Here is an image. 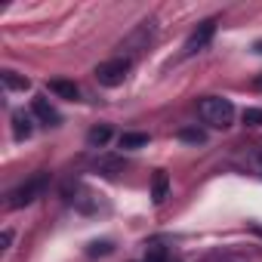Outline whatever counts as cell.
Returning <instances> with one entry per match:
<instances>
[{"label":"cell","mask_w":262,"mask_h":262,"mask_svg":"<svg viewBox=\"0 0 262 262\" xmlns=\"http://www.w3.org/2000/svg\"><path fill=\"white\" fill-rule=\"evenodd\" d=\"M198 114L204 123L216 126V129H228L234 123V105L231 99H222V96H207L198 102Z\"/></svg>","instance_id":"obj_1"},{"label":"cell","mask_w":262,"mask_h":262,"mask_svg":"<svg viewBox=\"0 0 262 262\" xmlns=\"http://www.w3.org/2000/svg\"><path fill=\"white\" fill-rule=\"evenodd\" d=\"M47 185H50V173H34V176H28L25 182H19V185L10 191L7 207H10V210H19V207L34 204V201L47 191Z\"/></svg>","instance_id":"obj_2"},{"label":"cell","mask_w":262,"mask_h":262,"mask_svg":"<svg viewBox=\"0 0 262 262\" xmlns=\"http://www.w3.org/2000/svg\"><path fill=\"white\" fill-rule=\"evenodd\" d=\"M129 68H133V59H126V56H114L108 62H99L96 68V80L102 86H120L129 74Z\"/></svg>","instance_id":"obj_3"},{"label":"cell","mask_w":262,"mask_h":262,"mask_svg":"<svg viewBox=\"0 0 262 262\" xmlns=\"http://www.w3.org/2000/svg\"><path fill=\"white\" fill-rule=\"evenodd\" d=\"M151 37H155V22H142L133 34H129L126 40H123V53L120 56H126V59H136L142 50H148V43H151Z\"/></svg>","instance_id":"obj_4"},{"label":"cell","mask_w":262,"mask_h":262,"mask_svg":"<svg viewBox=\"0 0 262 262\" xmlns=\"http://www.w3.org/2000/svg\"><path fill=\"white\" fill-rule=\"evenodd\" d=\"M213 34H216V22L213 19H207V22H201L191 34H188V40H185V47H182V53L185 56H194V53H201L210 40H213Z\"/></svg>","instance_id":"obj_5"},{"label":"cell","mask_w":262,"mask_h":262,"mask_svg":"<svg viewBox=\"0 0 262 262\" xmlns=\"http://www.w3.org/2000/svg\"><path fill=\"white\" fill-rule=\"evenodd\" d=\"M31 114H34L37 120H43L47 126H59V123H62V114H59V111H56L43 96H37V99L31 102Z\"/></svg>","instance_id":"obj_6"},{"label":"cell","mask_w":262,"mask_h":262,"mask_svg":"<svg viewBox=\"0 0 262 262\" xmlns=\"http://www.w3.org/2000/svg\"><path fill=\"white\" fill-rule=\"evenodd\" d=\"M167 194H170V173L167 170H158L155 179H151V204L161 207L167 201Z\"/></svg>","instance_id":"obj_7"},{"label":"cell","mask_w":262,"mask_h":262,"mask_svg":"<svg viewBox=\"0 0 262 262\" xmlns=\"http://www.w3.org/2000/svg\"><path fill=\"white\" fill-rule=\"evenodd\" d=\"M31 133H34L31 114H25V111H13V136L22 142V139H31Z\"/></svg>","instance_id":"obj_8"},{"label":"cell","mask_w":262,"mask_h":262,"mask_svg":"<svg viewBox=\"0 0 262 262\" xmlns=\"http://www.w3.org/2000/svg\"><path fill=\"white\" fill-rule=\"evenodd\" d=\"M50 93H56L59 99H68V102H74V99L80 96L77 83H74V80H65V77H53V80H50Z\"/></svg>","instance_id":"obj_9"},{"label":"cell","mask_w":262,"mask_h":262,"mask_svg":"<svg viewBox=\"0 0 262 262\" xmlns=\"http://www.w3.org/2000/svg\"><path fill=\"white\" fill-rule=\"evenodd\" d=\"M0 80H4V86L13 90V93H25V90H31V80H28L25 74H19V71H10V68L0 71Z\"/></svg>","instance_id":"obj_10"},{"label":"cell","mask_w":262,"mask_h":262,"mask_svg":"<svg viewBox=\"0 0 262 262\" xmlns=\"http://www.w3.org/2000/svg\"><path fill=\"white\" fill-rule=\"evenodd\" d=\"M108 139H111V126H108V123H99V126H93L90 133H86V142H90L93 148H102Z\"/></svg>","instance_id":"obj_11"},{"label":"cell","mask_w":262,"mask_h":262,"mask_svg":"<svg viewBox=\"0 0 262 262\" xmlns=\"http://www.w3.org/2000/svg\"><path fill=\"white\" fill-rule=\"evenodd\" d=\"M148 145V133H123L120 136V148L133 151V148H145Z\"/></svg>","instance_id":"obj_12"},{"label":"cell","mask_w":262,"mask_h":262,"mask_svg":"<svg viewBox=\"0 0 262 262\" xmlns=\"http://www.w3.org/2000/svg\"><path fill=\"white\" fill-rule=\"evenodd\" d=\"M179 139L182 142H191V145H204L207 142V133H204V129H198V126H185V129H179Z\"/></svg>","instance_id":"obj_13"},{"label":"cell","mask_w":262,"mask_h":262,"mask_svg":"<svg viewBox=\"0 0 262 262\" xmlns=\"http://www.w3.org/2000/svg\"><path fill=\"white\" fill-rule=\"evenodd\" d=\"M111 250H114V244H111V241H93V244L86 247V253H90V256H108Z\"/></svg>","instance_id":"obj_14"},{"label":"cell","mask_w":262,"mask_h":262,"mask_svg":"<svg viewBox=\"0 0 262 262\" xmlns=\"http://www.w3.org/2000/svg\"><path fill=\"white\" fill-rule=\"evenodd\" d=\"M241 120H244L247 126H262V108H244Z\"/></svg>","instance_id":"obj_15"},{"label":"cell","mask_w":262,"mask_h":262,"mask_svg":"<svg viewBox=\"0 0 262 262\" xmlns=\"http://www.w3.org/2000/svg\"><path fill=\"white\" fill-rule=\"evenodd\" d=\"M145 262H167V247L164 244H151L145 253Z\"/></svg>","instance_id":"obj_16"},{"label":"cell","mask_w":262,"mask_h":262,"mask_svg":"<svg viewBox=\"0 0 262 262\" xmlns=\"http://www.w3.org/2000/svg\"><path fill=\"white\" fill-rule=\"evenodd\" d=\"M10 244H13V231H4V234H0V247H4V250H7Z\"/></svg>","instance_id":"obj_17"},{"label":"cell","mask_w":262,"mask_h":262,"mask_svg":"<svg viewBox=\"0 0 262 262\" xmlns=\"http://www.w3.org/2000/svg\"><path fill=\"white\" fill-rule=\"evenodd\" d=\"M253 90H262V74H259V77L253 80Z\"/></svg>","instance_id":"obj_18"},{"label":"cell","mask_w":262,"mask_h":262,"mask_svg":"<svg viewBox=\"0 0 262 262\" xmlns=\"http://www.w3.org/2000/svg\"><path fill=\"white\" fill-rule=\"evenodd\" d=\"M253 50H256V53H262V40H256V43H253Z\"/></svg>","instance_id":"obj_19"},{"label":"cell","mask_w":262,"mask_h":262,"mask_svg":"<svg viewBox=\"0 0 262 262\" xmlns=\"http://www.w3.org/2000/svg\"><path fill=\"white\" fill-rule=\"evenodd\" d=\"M253 231H256V234H259V237H262V225H256V228H253Z\"/></svg>","instance_id":"obj_20"}]
</instances>
